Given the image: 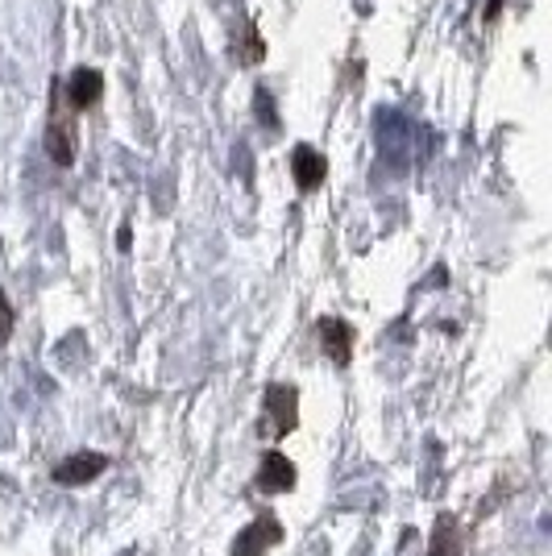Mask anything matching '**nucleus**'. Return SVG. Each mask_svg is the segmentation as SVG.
Returning <instances> with one entry per match:
<instances>
[{"label":"nucleus","mask_w":552,"mask_h":556,"mask_svg":"<svg viewBox=\"0 0 552 556\" xmlns=\"http://www.w3.org/2000/svg\"><path fill=\"white\" fill-rule=\"evenodd\" d=\"M262 412H266V419L258 424V432H262L266 441H283V437L296 432V424H300V391H296L291 382H271V387H266V399H262Z\"/></svg>","instance_id":"1"},{"label":"nucleus","mask_w":552,"mask_h":556,"mask_svg":"<svg viewBox=\"0 0 552 556\" xmlns=\"http://www.w3.org/2000/svg\"><path fill=\"white\" fill-rule=\"evenodd\" d=\"M75 150H79V138H75V113L63 100V88H50V121H47V154L54 166H75Z\"/></svg>","instance_id":"2"},{"label":"nucleus","mask_w":552,"mask_h":556,"mask_svg":"<svg viewBox=\"0 0 552 556\" xmlns=\"http://www.w3.org/2000/svg\"><path fill=\"white\" fill-rule=\"evenodd\" d=\"M275 544H283V523L271 510H262L250 528H241L233 540V556H266Z\"/></svg>","instance_id":"3"},{"label":"nucleus","mask_w":552,"mask_h":556,"mask_svg":"<svg viewBox=\"0 0 552 556\" xmlns=\"http://www.w3.org/2000/svg\"><path fill=\"white\" fill-rule=\"evenodd\" d=\"M63 100H67V109L75 116L92 113L96 104L104 100V75H100L96 67H79L67 79V88H63Z\"/></svg>","instance_id":"4"},{"label":"nucleus","mask_w":552,"mask_h":556,"mask_svg":"<svg viewBox=\"0 0 552 556\" xmlns=\"http://www.w3.org/2000/svg\"><path fill=\"white\" fill-rule=\"evenodd\" d=\"M104 469H109V457H104V453H71L67 462L54 465L50 478H54L59 486H84V482H96Z\"/></svg>","instance_id":"5"},{"label":"nucleus","mask_w":552,"mask_h":556,"mask_svg":"<svg viewBox=\"0 0 552 556\" xmlns=\"http://www.w3.org/2000/svg\"><path fill=\"white\" fill-rule=\"evenodd\" d=\"M253 486L262 490V494H287V490H296V465L287 462V453H262V465H258V482Z\"/></svg>","instance_id":"6"},{"label":"nucleus","mask_w":552,"mask_h":556,"mask_svg":"<svg viewBox=\"0 0 552 556\" xmlns=\"http://www.w3.org/2000/svg\"><path fill=\"white\" fill-rule=\"evenodd\" d=\"M316 332H321V345L333 357V366L346 370L349 362H353V325H346L341 316H324L321 325H316Z\"/></svg>","instance_id":"7"},{"label":"nucleus","mask_w":552,"mask_h":556,"mask_svg":"<svg viewBox=\"0 0 552 556\" xmlns=\"http://www.w3.org/2000/svg\"><path fill=\"white\" fill-rule=\"evenodd\" d=\"M291 175H296V187L300 191H316L324 184V175H328V163H324V154L316 146H296V154H291Z\"/></svg>","instance_id":"8"},{"label":"nucleus","mask_w":552,"mask_h":556,"mask_svg":"<svg viewBox=\"0 0 552 556\" xmlns=\"http://www.w3.org/2000/svg\"><path fill=\"white\" fill-rule=\"evenodd\" d=\"M428 556H461V528L453 515H440L437 532H432V548Z\"/></svg>","instance_id":"9"},{"label":"nucleus","mask_w":552,"mask_h":556,"mask_svg":"<svg viewBox=\"0 0 552 556\" xmlns=\"http://www.w3.org/2000/svg\"><path fill=\"white\" fill-rule=\"evenodd\" d=\"M262 54H266V47H262V38H258V29H241V50H237V59H241V67H253V63H262Z\"/></svg>","instance_id":"10"},{"label":"nucleus","mask_w":552,"mask_h":556,"mask_svg":"<svg viewBox=\"0 0 552 556\" xmlns=\"http://www.w3.org/2000/svg\"><path fill=\"white\" fill-rule=\"evenodd\" d=\"M9 337H13V303L0 291V345H9Z\"/></svg>","instance_id":"11"},{"label":"nucleus","mask_w":552,"mask_h":556,"mask_svg":"<svg viewBox=\"0 0 552 556\" xmlns=\"http://www.w3.org/2000/svg\"><path fill=\"white\" fill-rule=\"evenodd\" d=\"M258 109H262V121L275 129V125H278V121H275V104H271V92H266V88H258Z\"/></svg>","instance_id":"12"},{"label":"nucleus","mask_w":552,"mask_h":556,"mask_svg":"<svg viewBox=\"0 0 552 556\" xmlns=\"http://www.w3.org/2000/svg\"><path fill=\"white\" fill-rule=\"evenodd\" d=\"M499 13H503V0H490V4H486V13H482V22H494Z\"/></svg>","instance_id":"13"},{"label":"nucleus","mask_w":552,"mask_h":556,"mask_svg":"<svg viewBox=\"0 0 552 556\" xmlns=\"http://www.w3.org/2000/svg\"><path fill=\"white\" fill-rule=\"evenodd\" d=\"M116 245H121V250H129V225H121V232H116Z\"/></svg>","instance_id":"14"}]
</instances>
